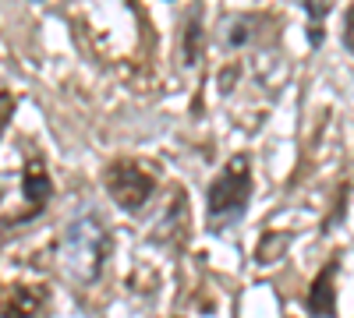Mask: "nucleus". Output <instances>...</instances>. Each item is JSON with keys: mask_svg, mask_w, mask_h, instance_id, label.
<instances>
[{"mask_svg": "<svg viewBox=\"0 0 354 318\" xmlns=\"http://www.w3.org/2000/svg\"><path fill=\"white\" fill-rule=\"evenodd\" d=\"M113 251V237H110V226L100 212H82L75 216L61 241H57V258H61V272L82 286H93L103 269H106V258Z\"/></svg>", "mask_w": 354, "mask_h": 318, "instance_id": "nucleus-1", "label": "nucleus"}, {"mask_svg": "<svg viewBox=\"0 0 354 318\" xmlns=\"http://www.w3.org/2000/svg\"><path fill=\"white\" fill-rule=\"evenodd\" d=\"M103 188L124 212H142L156 191V173L142 159H113L103 170Z\"/></svg>", "mask_w": 354, "mask_h": 318, "instance_id": "nucleus-3", "label": "nucleus"}, {"mask_svg": "<svg viewBox=\"0 0 354 318\" xmlns=\"http://www.w3.org/2000/svg\"><path fill=\"white\" fill-rule=\"evenodd\" d=\"M50 290L32 283H11L4 294V318H46Z\"/></svg>", "mask_w": 354, "mask_h": 318, "instance_id": "nucleus-4", "label": "nucleus"}, {"mask_svg": "<svg viewBox=\"0 0 354 318\" xmlns=\"http://www.w3.org/2000/svg\"><path fill=\"white\" fill-rule=\"evenodd\" d=\"M202 8H192L188 11V21L181 25V57L185 64H198V50H202Z\"/></svg>", "mask_w": 354, "mask_h": 318, "instance_id": "nucleus-7", "label": "nucleus"}, {"mask_svg": "<svg viewBox=\"0 0 354 318\" xmlns=\"http://www.w3.org/2000/svg\"><path fill=\"white\" fill-rule=\"evenodd\" d=\"M305 14H308V39H312V46H319V39H322L319 21L330 14V4H322V0H308V4H305Z\"/></svg>", "mask_w": 354, "mask_h": 318, "instance_id": "nucleus-8", "label": "nucleus"}, {"mask_svg": "<svg viewBox=\"0 0 354 318\" xmlns=\"http://www.w3.org/2000/svg\"><path fill=\"white\" fill-rule=\"evenodd\" d=\"M337 269H340V262L333 258V262L315 276V283L308 286V311L315 318H333L337 315Z\"/></svg>", "mask_w": 354, "mask_h": 318, "instance_id": "nucleus-6", "label": "nucleus"}, {"mask_svg": "<svg viewBox=\"0 0 354 318\" xmlns=\"http://www.w3.org/2000/svg\"><path fill=\"white\" fill-rule=\"evenodd\" d=\"M21 195H25V201H28V212H25L21 219H32L36 212H43L46 201H50V195H53V181H50V173H46V163L36 159V156L28 159L25 170H21Z\"/></svg>", "mask_w": 354, "mask_h": 318, "instance_id": "nucleus-5", "label": "nucleus"}, {"mask_svg": "<svg viewBox=\"0 0 354 318\" xmlns=\"http://www.w3.org/2000/svg\"><path fill=\"white\" fill-rule=\"evenodd\" d=\"M248 201H252V159L248 152H234L205 191V223H209V230H216V234L234 230L245 219Z\"/></svg>", "mask_w": 354, "mask_h": 318, "instance_id": "nucleus-2", "label": "nucleus"}, {"mask_svg": "<svg viewBox=\"0 0 354 318\" xmlns=\"http://www.w3.org/2000/svg\"><path fill=\"white\" fill-rule=\"evenodd\" d=\"M8 121H11V96L4 92V128H8Z\"/></svg>", "mask_w": 354, "mask_h": 318, "instance_id": "nucleus-10", "label": "nucleus"}, {"mask_svg": "<svg viewBox=\"0 0 354 318\" xmlns=\"http://www.w3.org/2000/svg\"><path fill=\"white\" fill-rule=\"evenodd\" d=\"M344 46L354 53V8H347L344 14Z\"/></svg>", "mask_w": 354, "mask_h": 318, "instance_id": "nucleus-9", "label": "nucleus"}]
</instances>
